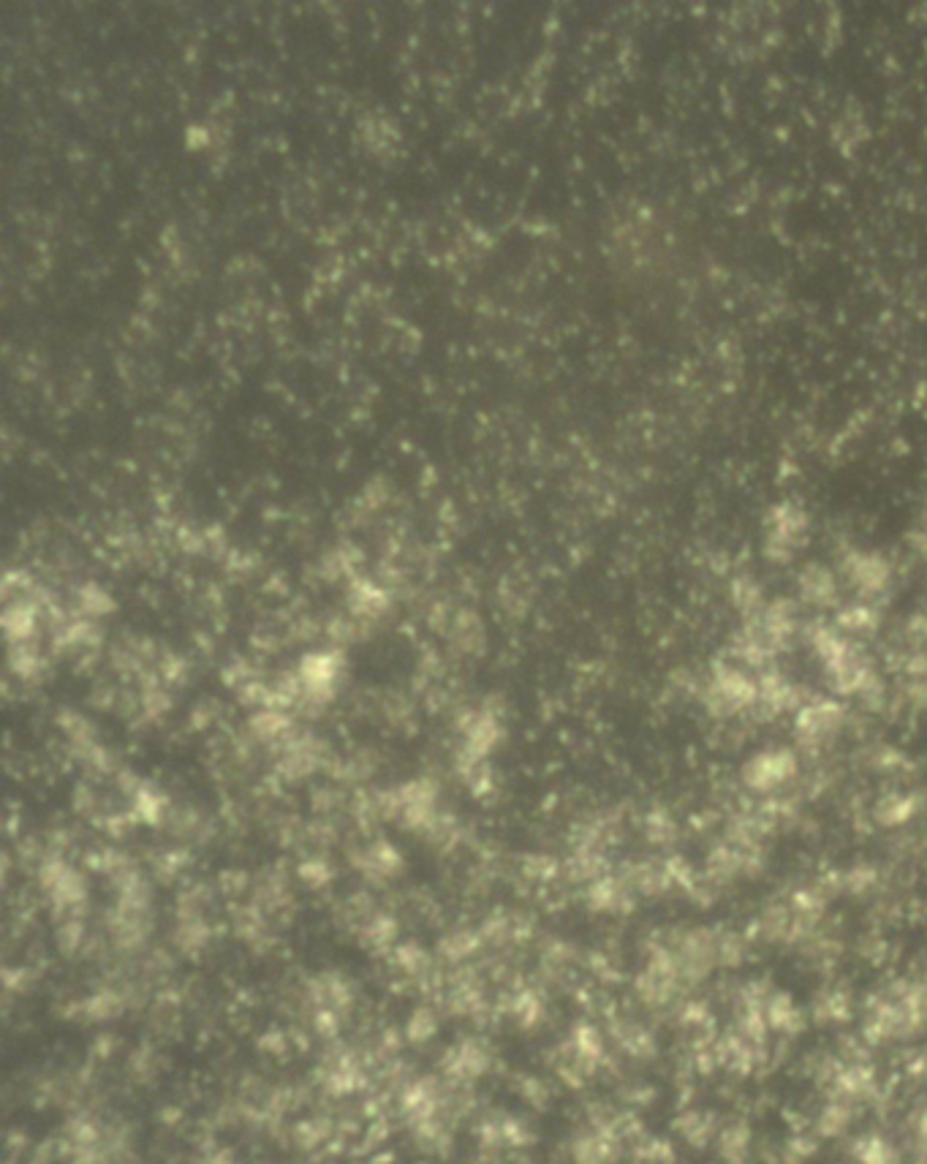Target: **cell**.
Masks as SVG:
<instances>
[{"label":"cell","mask_w":927,"mask_h":1164,"mask_svg":"<svg viewBox=\"0 0 927 1164\" xmlns=\"http://www.w3.org/2000/svg\"><path fill=\"white\" fill-rule=\"evenodd\" d=\"M857 1159L862 1164H892L895 1162V1148L881 1137H868L857 1145Z\"/></svg>","instance_id":"1"},{"label":"cell","mask_w":927,"mask_h":1164,"mask_svg":"<svg viewBox=\"0 0 927 1164\" xmlns=\"http://www.w3.org/2000/svg\"><path fill=\"white\" fill-rule=\"evenodd\" d=\"M683 1121H686V1124L680 1126V1129H683V1137H686V1140H691L694 1145L707 1143V1140H710V1135H713V1124H710V1116H699V1113H696V1116H688V1118H683Z\"/></svg>","instance_id":"2"},{"label":"cell","mask_w":927,"mask_h":1164,"mask_svg":"<svg viewBox=\"0 0 927 1164\" xmlns=\"http://www.w3.org/2000/svg\"><path fill=\"white\" fill-rule=\"evenodd\" d=\"M819 1126L824 1135H841L843 1129L849 1126V1113H846V1107H830L824 1116L819 1118Z\"/></svg>","instance_id":"3"}]
</instances>
